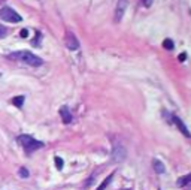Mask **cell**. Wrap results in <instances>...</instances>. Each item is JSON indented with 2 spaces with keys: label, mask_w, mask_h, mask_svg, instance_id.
<instances>
[{
  "label": "cell",
  "mask_w": 191,
  "mask_h": 190,
  "mask_svg": "<svg viewBox=\"0 0 191 190\" xmlns=\"http://www.w3.org/2000/svg\"><path fill=\"white\" fill-rule=\"evenodd\" d=\"M9 60H15V62H23L29 66H33V67H38V66H42V58L38 57L36 54L30 53V51H15V53H11L8 56Z\"/></svg>",
  "instance_id": "obj_1"
},
{
  "label": "cell",
  "mask_w": 191,
  "mask_h": 190,
  "mask_svg": "<svg viewBox=\"0 0 191 190\" xmlns=\"http://www.w3.org/2000/svg\"><path fill=\"white\" fill-rule=\"evenodd\" d=\"M16 141L20 142V145L23 147L24 151L27 153V154H30V153L36 151V150H39V148H42V147H43V142L36 141V139H34L33 136H30V135H20Z\"/></svg>",
  "instance_id": "obj_2"
},
{
  "label": "cell",
  "mask_w": 191,
  "mask_h": 190,
  "mask_svg": "<svg viewBox=\"0 0 191 190\" xmlns=\"http://www.w3.org/2000/svg\"><path fill=\"white\" fill-rule=\"evenodd\" d=\"M0 18L6 23H21L23 21V16L9 6H5L0 9Z\"/></svg>",
  "instance_id": "obj_3"
},
{
  "label": "cell",
  "mask_w": 191,
  "mask_h": 190,
  "mask_svg": "<svg viewBox=\"0 0 191 190\" xmlns=\"http://www.w3.org/2000/svg\"><path fill=\"white\" fill-rule=\"evenodd\" d=\"M127 157V150L123 144L119 142H114V148H112V160L115 163H119L123 162L124 159Z\"/></svg>",
  "instance_id": "obj_4"
},
{
  "label": "cell",
  "mask_w": 191,
  "mask_h": 190,
  "mask_svg": "<svg viewBox=\"0 0 191 190\" xmlns=\"http://www.w3.org/2000/svg\"><path fill=\"white\" fill-rule=\"evenodd\" d=\"M64 44H66L67 49H70V51H76L78 48H79V40H78V38L75 36L72 32H66Z\"/></svg>",
  "instance_id": "obj_5"
},
{
  "label": "cell",
  "mask_w": 191,
  "mask_h": 190,
  "mask_svg": "<svg viewBox=\"0 0 191 190\" xmlns=\"http://www.w3.org/2000/svg\"><path fill=\"white\" fill-rule=\"evenodd\" d=\"M172 121L176 124V127L181 130V133L184 135V136H187V138H191V133H190V130H188V127L184 124V121L178 117V115H172Z\"/></svg>",
  "instance_id": "obj_6"
},
{
  "label": "cell",
  "mask_w": 191,
  "mask_h": 190,
  "mask_svg": "<svg viewBox=\"0 0 191 190\" xmlns=\"http://www.w3.org/2000/svg\"><path fill=\"white\" fill-rule=\"evenodd\" d=\"M126 8H127V0H119L118 5H117V9H115V21H121V18L124 16L126 12Z\"/></svg>",
  "instance_id": "obj_7"
},
{
  "label": "cell",
  "mask_w": 191,
  "mask_h": 190,
  "mask_svg": "<svg viewBox=\"0 0 191 190\" xmlns=\"http://www.w3.org/2000/svg\"><path fill=\"white\" fill-rule=\"evenodd\" d=\"M60 117H61L63 123H66V124H69L72 121V114H70V111H69L67 106H61V108H60Z\"/></svg>",
  "instance_id": "obj_8"
},
{
  "label": "cell",
  "mask_w": 191,
  "mask_h": 190,
  "mask_svg": "<svg viewBox=\"0 0 191 190\" xmlns=\"http://www.w3.org/2000/svg\"><path fill=\"white\" fill-rule=\"evenodd\" d=\"M152 166H154V169H155V172L157 174H163L164 171H166V168H164V165L160 162V160H157V159H154V162H152Z\"/></svg>",
  "instance_id": "obj_9"
},
{
  "label": "cell",
  "mask_w": 191,
  "mask_h": 190,
  "mask_svg": "<svg viewBox=\"0 0 191 190\" xmlns=\"http://www.w3.org/2000/svg\"><path fill=\"white\" fill-rule=\"evenodd\" d=\"M188 183H191V174H187V175H184V177H181V178H178V181H176V184H178L179 187H184V186H187Z\"/></svg>",
  "instance_id": "obj_10"
},
{
  "label": "cell",
  "mask_w": 191,
  "mask_h": 190,
  "mask_svg": "<svg viewBox=\"0 0 191 190\" xmlns=\"http://www.w3.org/2000/svg\"><path fill=\"white\" fill-rule=\"evenodd\" d=\"M112 177H114V172H112V174H111V175H109L108 178H105V180H103V183H102V184H100V186H99L97 189H96V190H105V189H106V187H108V186L111 184V181H112Z\"/></svg>",
  "instance_id": "obj_11"
},
{
  "label": "cell",
  "mask_w": 191,
  "mask_h": 190,
  "mask_svg": "<svg viewBox=\"0 0 191 190\" xmlns=\"http://www.w3.org/2000/svg\"><path fill=\"white\" fill-rule=\"evenodd\" d=\"M12 103H14V106L21 108L23 103H24V96H15V97L12 99Z\"/></svg>",
  "instance_id": "obj_12"
},
{
  "label": "cell",
  "mask_w": 191,
  "mask_h": 190,
  "mask_svg": "<svg viewBox=\"0 0 191 190\" xmlns=\"http://www.w3.org/2000/svg\"><path fill=\"white\" fill-rule=\"evenodd\" d=\"M163 47L166 48V49H169V51H172L173 48H175V44H173V40H172V39H164Z\"/></svg>",
  "instance_id": "obj_13"
},
{
  "label": "cell",
  "mask_w": 191,
  "mask_h": 190,
  "mask_svg": "<svg viewBox=\"0 0 191 190\" xmlns=\"http://www.w3.org/2000/svg\"><path fill=\"white\" fill-rule=\"evenodd\" d=\"M54 162H55V166H57V169H61V168H63V165H64L63 159H61V157H58V156L54 159Z\"/></svg>",
  "instance_id": "obj_14"
},
{
  "label": "cell",
  "mask_w": 191,
  "mask_h": 190,
  "mask_svg": "<svg viewBox=\"0 0 191 190\" xmlns=\"http://www.w3.org/2000/svg\"><path fill=\"white\" fill-rule=\"evenodd\" d=\"M18 174H20V177H21V178H29V171L25 169V168H20Z\"/></svg>",
  "instance_id": "obj_15"
},
{
  "label": "cell",
  "mask_w": 191,
  "mask_h": 190,
  "mask_svg": "<svg viewBox=\"0 0 191 190\" xmlns=\"http://www.w3.org/2000/svg\"><path fill=\"white\" fill-rule=\"evenodd\" d=\"M8 34V30H6V27H3V25H0V39L2 38H5Z\"/></svg>",
  "instance_id": "obj_16"
},
{
  "label": "cell",
  "mask_w": 191,
  "mask_h": 190,
  "mask_svg": "<svg viewBox=\"0 0 191 190\" xmlns=\"http://www.w3.org/2000/svg\"><path fill=\"white\" fill-rule=\"evenodd\" d=\"M20 36H21V38H27V36H29V30H27V29H23V30L20 32Z\"/></svg>",
  "instance_id": "obj_17"
},
{
  "label": "cell",
  "mask_w": 191,
  "mask_h": 190,
  "mask_svg": "<svg viewBox=\"0 0 191 190\" xmlns=\"http://www.w3.org/2000/svg\"><path fill=\"white\" fill-rule=\"evenodd\" d=\"M152 2H154V0H142V3H143L145 8H149L152 5Z\"/></svg>",
  "instance_id": "obj_18"
},
{
  "label": "cell",
  "mask_w": 191,
  "mask_h": 190,
  "mask_svg": "<svg viewBox=\"0 0 191 190\" xmlns=\"http://www.w3.org/2000/svg\"><path fill=\"white\" fill-rule=\"evenodd\" d=\"M178 58H179V62H185V58H187V54H185V53H182V54H181V56H179Z\"/></svg>",
  "instance_id": "obj_19"
},
{
  "label": "cell",
  "mask_w": 191,
  "mask_h": 190,
  "mask_svg": "<svg viewBox=\"0 0 191 190\" xmlns=\"http://www.w3.org/2000/svg\"><path fill=\"white\" fill-rule=\"evenodd\" d=\"M124 190H130V189H124Z\"/></svg>",
  "instance_id": "obj_20"
}]
</instances>
